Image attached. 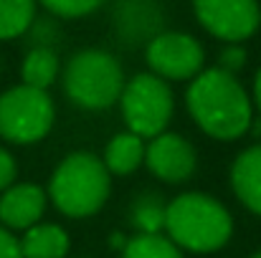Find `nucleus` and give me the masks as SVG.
<instances>
[{
	"label": "nucleus",
	"mask_w": 261,
	"mask_h": 258,
	"mask_svg": "<svg viewBox=\"0 0 261 258\" xmlns=\"http://www.w3.org/2000/svg\"><path fill=\"white\" fill-rule=\"evenodd\" d=\"M185 106L200 132L221 142L244 137L254 122V104L249 91L233 74H226L218 66L203 69L188 84Z\"/></svg>",
	"instance_id": "nucleus-1"
},
{
	"label": "nucleus",
	"mask_w": 261,
	"mask_h": 258,
	"mask_svg": "<svg viewBox=\"0 0 261 258\" xmlns=\"http://www.w3.org/2000/svg\"><path fill=\"white\" fill-rule=\"evenodd\" d=\"M165 236L180 251L216 253L231 241L233 218L208 192H180L165 208Z\"/></svg>",
	"instance_id": "nucleus-2"
},
{
	"label": "nucleus",
	"mask_w": 261,
	"mask_h": 258,
	"mask_svg": "<svg viewBox=\"0 0 261 258\" xmlns=\"http://www.w3.org/2000/svg\"><path fill=\"white\" fill-rule=\"evenodd\" d=\"M112 192V175L94 152L66 155L48 182V200L66 218L96 215Z\"/></svg>",
	"instance_id": "nucleus-3"
},
{
	"label": "nucleus",
	"mask_w": 261,
	"mask_h": 258,
	"mask_svg": "<svg viewBox=\"0 0 261 258\" xmlns=\"http://www.w3.org/2000/svg\"><path fill=\"white\" fill-rule=\"evenodd\" d=\"M124 89L122 64L101 48L76 51L64 69V94L71 104L87 111L114 106Z\"/></svg>",
	"instance_id": "nucleus-4"
},
{
	"label": "nucleus",
	"mask_w": 261,
	"mask_h": 258,
	"mask_svg": "<svg viewBox=\"0 0 261 258\" xmlns=\"http://www.w3.org/2000/svg\"><path fill=\"white\" fill-rule=\"evenodd\" d=\"M122 119L127 124V132L152 139L163 134L173 119L175 96L168 81H163L155 74H137L129 81H124L119 96Z\"/></svg>",
	"instance_id": "nucleus-5"
},
{
	"label": "nucleus",
	"mask_w": 261,
	"mask_h": 258,
	"mask_svg": "<svg viewBox=\"0 0 261 258\" xmlns=\"http://www.w3.org/2000/svg\"><path fill=\"white\" fill-rule=\"evenodd\" d=\"M56 122V106L48 91L13 86L0 94V137L13 145L41 142Z\"/></svg>",
	"instance_id": "nucleus-6"
},
{
	"label": "nucleus",
	"mask_w": 261,
	"mask_h": 258,
	"mask_svg": "<svg viewBox=\"0 0 261 258\" xmlns=\"http://www.w3.org/2000/svg\"><path fill=\"white\" fill-rule=\"evenodd\" d=\"M145 61L163 81H193L205 66V51L190 33L163 31L145 46Z\"/></svg>",
	"instance_id": "nucleus-7"
},
{
	"label": "nucleus",
	"mask_w": 261,
	"mask_h": 258,
	"mask_svg": "<svg viewBox=\"0 0 261 258\" xmlns=\"http://www.w3.org/2000/svg\"><path fill=\"white\" fill-rule=\"evenodd\" d=\"M193 13L223 43H244L261 25L259 0H193Z\"/></svg>",
	"instance_id": "nucleus-8"
},
{
	"label": "nucleus",
	"mask_w": 261,
	"mask_h": 258,
	"mask_svg": "<svg viewBox=\"0 0 261 258\" xmlns=\"http://www.w3.org/2000/svg\"><path fill=\"white\" fill-rule=\"evenodd\" d=\"M145 165L158 180L168 185H180L193 177L198 167V155L182 134L163 132L145 145Z\"/></svg>",
	"instance_id": "nucleus-9"
},
{
	"label": "nucleus",
	"mask_w": 261,
	"mask_h": 258,
	"mask_svg": "<svg viewBox=\"0 0 261 258\" xmlns=\"http://www.w3.org/2000/svg\"><path fill=\"white\" fill-rule=\"evenodd\" d=\"M165 10L160 0H117L112 8V31L124 46H147L163 33Z\"/></svg>",
	"instance_id": "nucleus-10"
},
{
	"label": "nucleus",
	"mask_w": 261,
	"mask_h": 258,
	"mask_svg": "<svg viewBox=\"0 0 261 258\" xmlns=\"http://www.w3.org/2000/svg\"><path fill=\"white\" fill-rule=\"evenodd\" d=\"M48 205L43 187L33 182H13L0 195V223L8 231H28L41 223Z\"/></svg>",
	"instance_id": "nucleus-11"
},
{
	"label": "nucleus",
	"mask_w": 261,
	"mask_h": 258,
	"mask_svg": "<svg viewBox=\"0 0 261 258\" xmlns=\"http://www.w3.org/2000/svg\"><path fill=\"white\" fill-rule=\"evenodd\" d=\"M231 190L239 203L261 218V142L246 147L231 165L228 172Z\"/></svg>",
	"instance_id": "nucleus-12"
},
{
	"label": "nucleus",
	"mask_w": 261,
	"mask_h": 258,
	"mask_svg": "<svg viewBox=\"0 0 261 258\" xmlns=\"http://www.w3.org/2000/svg\"><path fill=\"white\" fill-rule=\"evenodd\" d=\"M18 243L23 258H66L71 248L69 233L56 223H38L28 228Z\"/></svg>",
	"instance_id": "nucleus-13"
},
{
	"label": "nucleus",
	"mask_w": 261,
	"mask_h": 258,
	"mask_svg": "<svg viewBox=\"0 0 261 258\" xmlns=\"http://www.w3.org/2000/svg\"><path fill=\"white\" fill-rule=\"evenodd\" d=\"M101 162L109 170V175H119V177L132 175L140 165H145V139L132 132L114 134L104 147Z\"/></svg>",
	"instance_id": "nucleus-14"
},
{
	"label": "nucleus",
	"mask_w": 261,
	"mask_h": 258,
	"mask_svg": "<svg viewBox=\"0 0 261 258\" xmlns=\"http://www.w3.org/2000/svg\"><path fill=\"white\" fill-rule=\"evenodd\" d=\"M59 71H61V64H59V56L51 46L31 48L23 59V66H20L23 84L41 89V91H48V86L59 79Z\"/></svg>",
	"instance_id": "nucleus-15"
},
{
	"label": "nucleus",
	"mask_w": 261,
	"mask_h": 258,
	"mask_svg": "<svg viewBox=\"0 0 261 258\" xmlns=\"http://www.w3.org/2000/svg\"><path fill=\"white\" fill-rule=\"evenodd\" d=\"M165 208L163 195L158 192H142L129 205V223L140 236H155L165 231Z\"/></svg>",
	"instance_id": "nucleus-16"
},
{
	"label": "nucleus",
	"mask_w": 261,
	"mask_h": 258,
	"mask_svg": "<svg viewBox=\"0 0 261 258\" xmlns=\"http://www.w3.org/2000/svg\"><path fill=\"white\" fill-rule=\"evenodd\" d=\"M36 20V0H0V41L23 36Z\"/></svg>",
	"instance_id": "nucleus-17"
},
{
	"label": "nucleus",
	"mask_w": 261,
	"mask_h": 258,
	"mask_svg": "<svg viewBox=\"0 0 261 258\" xmlns=\"http://www.w3.org/2000/svg\"><path fill=\"white\" fill-rule=\"evenodd\" d=\"M122 258H182V251L165 233H155V236L135 233L132 238H127Z\"/></svg>",
	"instance_id": "nucleus-18"
},
{
	"label": "nucleus",
	"mask_w": 261,
	"mask_h": 258,
	"mask_svg": "<svg viewBox=\"0 0 261 258\" xmlns=\"http://www.w3.org/2000/svg\"><path fill=\"white\" fill-rule=\"evenodd\" d=\"M41 3L56 18H84L96 8H101L107 0H41Z\"/></svg>",
	"instance_id": "nucleus-19"
},
{
	"label": "nucleus",
	"mask_w": 261,
	"mask_h": 258,
	"mask_svg": "<svg viewBox=\"0 0 261 258\" xmlns=\"http://www.w3.org/2000/svg\"><path fill=\"white\" fill-rule=\"evenodd\" d=\"M246 59H249V53H246V48L241 43H226L221 48V56H218V69L236 76L246 66Z\"/></svg>",
	"instance_id": "nucleus-20"
},
{
	"label": "nucleus",
	"mask_w": 261,
	"mask_h": 258,
	"mask_svg": "<svg viewBox=\"0 0 261 258\" xmlns=\"http://www.w3.org/2000/svg\"><path fill=\"white\" fill-rule=\"evenodd\" d=\"M15 175H18V165H15L13 155L0 147V192H5L15 182Z\"/></svg>",
	"instance_id": "nucleus-21"
},
{
	"label": "nucleus",
	"mask_w": 261,
	"mask_h": 258,
	"mask_svg": "<svg viewBox=\"0 0 261 258\" xmlns=\"http://www.w3.org/2000/svg\"><path fill=\"white\" fill-rule=\"evenodd\" d=\"M0 258H23L18 238L8 228H0Z\"/></svg>",
	"instance_id": "nucleus-22"
},
{
	"label": "nucleus",
	"mask_w": 261,
	"mask_h": 258,
	"mask_svg": "<svg viewBox=\"0 0 261 258\" xmlns=\"http://www.w3.org/2000/svg\"><path fill=\"white\" fill-rule=\"evenodd\" d=\"M251 104L259 109V117H261V69L256 71V76H254V94H251Z\"/></svg>",
	"instance_id": "nucleus-23"
},
{
	"label": "nucleus",
	"mask_w": 261,
	"mask_h": 258,
	"mask_svg": "<svg viewBox=\"0 0 261 258\" xmlns=\"http://www.w3.org/2000/svg\"><path fill=\"white\" fill-rule=\"evenodd\" d=\"M251 129H254V132L259 134V139H261V117H259V119L254 117V122H251Z\"/></svg>",
	"instance_id": "nucleus-24"
},
{
	"label": "nucleus",
	"mask_w": 261,
	"mask_h": 258,
	"mask_svg": "<svg viewBox=\"0 0 261 258\" xmlns=\"http://www.w3.org/2000/svg\"><path fill=\"white\" fill-rule=\"evenodd\" d=\"M251 258H261V251H259V253H254V256H251Z\"/></svg>",
	"instance_id": "nucleus-25"
}]
</instances>
